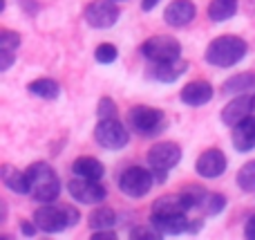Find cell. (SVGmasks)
I'll return each mask as SVG.
<instances>
[{
  "instance_id": "cell-1",
  "label": "cell",
  "mask_w": 255,
  "mask_h": 240,
  "mask_svg": "<svg viewBox=\"0 0 255 240\" xmlns=\"http://www.w3.org/2000/svg\"><path fill=\"white\" fill-rule=\"evenodd\" d=\"M247 54H249V43L242 38V36L222 34V36H215V38L206 45L204 61L213 67L229 70V67L242 63L244 58H247Z\"/></svg>"
},
{
  "instance_id": "cell-2",
  "label": "cell",
  "mask_w": 255,
  "mask_h": 240,
  "mask_svg": "<svg viewBox=\"0 0 255 240\" xmlns=\"http://www.w3.org/2000/svg\"><path fill=\"white\" fill-rule=\"evenodd\" d=\"M27 178H29V198L38 205L56 202L61 198L63 184L56 169L49 162H34L27 166Z\"/></svg>"
},
{
  "instance_id": "cell-3",
  "label": "cell",
  "mask_w": 255,
  "mask_h": 240,
  "mask_svg": "<svg viewBox=\"0 0 255 240\" xmlns=\"http://www.w3.org/2000/svg\"><path fill=\"white\" fill-rule=\"evenodd\" d=\"M31 220L36 223L38 232H43V234H63L81 223V214L72 205L47 202V205H40L34 211Z\"/></svg>"
},
{
  "instance_id": "cell-4",
  "label": "cell",
  "mask_w": 255,
  "mask_h": 240,
  "mask_svg": "<svg viewBox=\"0 0 255 240\" xmlns=\"http://www.w3.org/2000/svg\"><path fill=\"white\" fill-rule=\"evenodd\" d=\"M181 157H184V151L177 142H157L148 148V155H145V162H148L150 171L154 175V182L157 184H166L168 175H170L172 169L181 164Z\"/></svg>"
},
{
  "instance_id": "cell-5",
  "label": "cell",
  "mask_w": 255,
  "mask_h": 240,
  "mask_svg": "<svg viewBox=\"0 0 255 240\" xmlns=\"http://www.w3.org/2000/svg\"><path fill=\"white\" fill-rule=\"evenodd\" d=\"M128 126L132 133H136L139 137H157L166 130L168 117L163 110L154 106H132L128 110Z\"/></svg>"
},
{
  "instance_id": "cell-6",
  "label": "cell",
  "mask_w": 255,
  "mask_h": 240,
  "mask_svg": "<svg viewBox=\"0 0 255 240\" xmlns=\"http://www.w3.org/2000/svg\"><path fill=\"white\" fill-rule=\"evenodd\" d=\"M154 175L150 171V166H139L132 164L121 169L119 178H117V187L124 193L126 198H132V200H139V198H145L154 187Z\"/></svg>"
},
{
  "instance_id": "cell-7",
  "label": "cell",
  "mask_w": 255,
  "mask_h": 240,
  "mask_svg": "<svg viewBox=\"0 0 255 240\" xmlns=\"http://www.w3.org/2000/svg\"><path fill=\"white\" fill-rule=\"evenodd\" d=\"M94 142L103 148V151H124L130 144V126L124 124L119 117L115 119H99L94 126Z\"/></svg>"
},
{
  "instance_id": "cell-8",
  "label": "cell",
  "mask_w": 255,
  "mask_h": 240,
  "mask_svg": "<svg viewBox=\"0 0 255 240\" xmlns=\"http://www.w3.org/2000/svg\"><path fill=\"white\" fill-rule=\"evenodd\" d=\"M141 56L148 63H168V61H177L184 58V47L181 43L170 34H154L148 40H143L139 47Z\"/></svg>"
},
{
  "instance_id": "cell-9",
  "label": "cell",
  "mask_w": 255,
  "mask_h": 240,
  "mask_svg": "<svg viewBox=\"0 0 255 240\" xmlns=\"http://www.w3.org/2000/svg\"><path fill=\"white\" fill-rule=\"evenodd\" d=\"M67 193L74 202L83 207H97L108 200V189L101 184V180H88L74 175V180L67 182Z\"/></svg>"
},
{
  "instance_id": "cell-10",
  "label": "cell",
  "mask_w": 255,
  "mask_h": 240,
  "mask_svg": "<svg viewBox=\"0 0 255 240\" xmlns=\"http://www.w3.org/2000/svg\"><path fill=\"white\" fill-rule=\"evenodd\" d=\"M121 18V9L115 0H92L83 9V20L92 29H112Z\"/></svg>"
},
{
  "instance_id": "cell-11",
  "label": "cell",
  "mask_w": 255,
  "mask_h": 240,
  "mask_svg": "<svg viewBox=\"0 0 255 240\" xmlns=\"http://www.w3.org/2000/svg\"><path fill=\"white\" fill-rule=\"evenodd\" d=\"M229 169V157L222 148H206L195 160V173L204 180H217Z\"/></svg>"
},
{
  "instance_id": "cell-12",
  "label": "cell",
  "mask_w": 255,
  "mask_h": 240,
  "mask_svg": "<svg viewBox=\"0 0 255 240\" xmlns=\"http://www.w3.org/2000/svg\"><path fill=\"white\" fill-rule=\"evenodd\" d=\"M197 18V4L193 0H172L163 9V22L172 29H184Z\"/></svg>"
},
{
  "instance_id": "cell-13",
  "label": "cell",
  "mask_w": 255,
  "mask_h": 240,
  "mask_svg": "<svg viewBox=\"0 0 255 240\" xmlns=\"http://www.w3.org/2000/svg\"><path fill=\"white\" fill-rule=\"evenodd\" d=\"M249 115H255L253 110V92L235 94L224 108H222V124L233 128L235 124H240L242 119H247Z\"/></svg>"
},
{
  "instance_id": "cell-14",
  "label": "cell",
  "mask_w": 255,
  "mask_h": 240,
  "mask_svg": "<svg viewBox=\"0 0 255 240\" xmlns=\"http://www.w3.org/2000/svg\"><path fill=\"white\" fill-rule=\"evenodd\" d=\"M213 94H215V88H213L208 81H204V79L188 81V83L179 90L181 103H186V106H190V108L206 106V103L213 99Z\"/></svg>"
},
{
  "instance_id": "cell-15",
  "label": "cell",
  "mask_w": 255,
  "mask_h": 240,
  "mask_svg": "<svg viewBox=\"0 0 255 240\" xmlns=\"http://www.w3.org/2000/svg\"><path fill=\"white\" fill-rule=\"evenodd\" d=\"M186 70H188V61H184V58L168 61V63H150L148 76L152 81H157V83L170 85L175 81H179V76H184Z\"/></svg>"
},
{
  "instance_id": "cell-16",
  "label": "cell",
  "mask_w": 255,
  "mask_h": 240,
  "mask_svg": "<svg viewBox=\"0 0 255 240\" xmlns=\"http://www.w3.org/2000/svg\"><path fill=\"white\" fill-rule=\"evenodd\" d=\"M231 142L238 153H251L255 148V115H249L231 128Z\"/></svg>"
},
{
  "instance_id": "cell-17",
  "label": "cell",
  "mask_w": 255,
  "mask_h": 240,
  "mask_svg": "<svg viewBox=\"0 0 255 240\" xmlns=\"http://www.w3.org/2000/svg\"><path fill=\"white\" fill-rule=\"evenodd\" d=\"M193 211L190 207L188 198L184 193H166V196H159L157 200L152 202L150 207V214H157V216H170V214H188Z\"/></svg>"
},
{
  "instance_id": "cell-18",
  "label": "cell",
  "mask_w": 255,
  "mask_h": 240,
  "mask_svg": "<svg viewBox=\"0 0 255 240\" xmlns=\"http://www.w3.org/2000/svg\"><path fill=\"white\" fill-rule=\"evenodd\" d=\"M150 223L166 236H181V234L188 232V223L190 218L186 214H170V216H157L150 214Z\"/></svg>"
},
{
  "instance_id": "cell-19",
  "label": "cell",
  "mask_w": 255,
  "mask_h": 240,
  "mask_svg": "<svg viewBox=\"0 0 255 240\" xmlns=\"http://www.w3.org/2000/svg\"><path fill=\"white\" fill-rule=\"evenodd\" d=\"M0 180H2L4 189L16 196H29V178H27V171H18L11 164H2L0 169Z\"/></svg>"
},
{
  "instance_id": "cell-20",
  "label": "cell",
  "mask_w": 255,
  "mask_h": 240,
  "mask_svg": "<svg viewBox=\"0 0 255 240\" xmlns=\"http://www.w3.org/2000/svg\"><path fill=\"white\" fill-rule=\"evenodd\" d=\"M72 173L79 178H88V180H103L106 175V166L99 157L92 155H81L72 162Z\"/></svg>"
},
{
  "instance_id": "cell-21",
  "label": "cell",
  "mask_w": 255,
  "mask_h": 240,
  "mask_svg": "<svg viewBox=\"0 0 255 240\" xmlns=\"http://www.w3.org/2000/svg\"><path fill=\"white\" fill-rule=\"evenodd\" d=\"M27 92L36 99H43V101H56L61 97V83L47 76H40L27 83Z\"/></svg>"
},
{
  "instance_id": "cell-22",
  "label": "cell",
  "mask_w": 255,
  "mask_h": 240,
  "mask_svg": "<svg viewBox=\"0 0 255 240\" xmlns=\"http://www.w3.org/2000/svg\"><path fill=\"white\" fill-rule=\"evenodd\" d=\"M253 90H255V72H240V74L229 76L222 83V94H226V97L253 92Z\"/></svg>"
},
{
  "instance_id": "cell-23",
  "label": "cell",
  "mask_w": 255,
  "mask_h": 240,
  "mask_svg": "<svg viewBox=\"0 0 255 240\" xmlns=\"http://www.w3.org/2000/svg\"><path fill=\"white\" fill-rule=\"evenodd\" d=\"M117 223H119V216H117V211L112 209V207H108V205H97L94 207V211L90 214V218H88V225H90L92 232L115 229Z\"/></svg>"
},
{
  "instance_id": "cell-24",
  "label": "cell",
  "mask_w": 255,
  "mask_h": 240,
  "mask_svg": "<svg viewBox=\"0 0 255 240\" xmlns=\"http://www.w3.org/2000/svg\"><path fill=\"white\" fill-rule=\"evenodd\" d=\"M238 0H211L206 7V16L211 22H226L233 16H238Z\"/></svg>"
},
{
  "instance_id": "cell-25",
  "label": "cell",
  "mask_w": 255,
  "mask_h": 240,
  "mask_svg": "<svg viewBox=\"0 0 255 240\" xmlns=\"http://www.w3.org/2000/svg\"><path fill=\"white\" fill-rule=\"evenodd\" d=\"M235 184L242 193H255V160H249L235 173Z\"/></svg>"
},
{
  "instance_id": "cell-26",
  "label": "cell",
  "mask_w": 255,
  "mask_h": 240,
  "mask_svg": "<svg viewBox=\"0 0 255 240\" xmlns=\"http://www.w3.org/2000/svg\"><path fill=\"white\" fill-rule=\"evenodd\" d=\"M226 205H229V200H226L224 193L208 191L206 200H204V205H202V209H199V211H202V216H206V218H215V216L224 214Z\"/></svg>"
},
{
  "instance_id": "cell-27",
  "label": "cell",
  "mask_w": 255,
  "mask_h": 240,
  "mask_svg": "<svg viewBox=\"0 0 255 240\" xmlns=\"http://www.w3.org/2000/svg\"><path fill=\"white\" fill-rule=\"evenodd\" d=\"M117 58H119V49L112 43H101L94 49V61H97L99 65H112Z\"/></svg>"
},
{
  "instance_id": "cell-28",
  "label": "cell",
  "mask_w": 255,
  "mask_h": 240,
  "mask_svg": "<svg viewBox=\"0 0 255 240\" xmlns=\"http://www.w3.org/2000/svg\"><path fill=\"white\" fill-rule=\"evenodd\" d=\"M181 193L188 198L190 207L199 211L202 209V205H204V200H206V196H208V189L202 187V184H188V187L181 189Z\"/></svg>"
},
{
  "instance_id": "cell-29",
  "label": "cell",
  "mask_w": 255,
  "mask_h": 240,
  "mask_svg": "<svg viewBox=\"0 0 255 240\" xmlns=\"http://www.w3.org/2000/svg\"><path fill=\"white\" fill-rule=\"evenodd\" d=\"M128 238H132V240H161L163 238V234L159 232L157 227H154L152 223L150 225H136V227H132L130 229V234H128Z\"/></svg>"
},
{
  "instance_id": "cell-30",
  "label": "cell",
  "mask_w": 255,
  "mask_h": 240,
  "mask_svg": "<svg viewBox=\"0 0 255 240\" xmlns=\"http://www.w3.org/2000/svg\"><path fill=\"white\" fill-rule=\"evenodd\" d=\"M97 117L99 119H115L119 117V106L112 97H101L97 103Z\"/></svg>"
},
{
  "instance_id": "cell-31",
  "label": "cell",
  "mask_w": 255,
  "mask_h": 240,
  "mask_svg": "<svg viewBox=\"0 0 255 240\" xmlns=\"http://www.w3.org/2000/svg\"><path fill=\"white\" fill-rule=\"evenodd\" d=\"M22 43V36L13 29H0V49H18Z\"/></svg>"
},
{
  "instance_id": "cell-32",
  "label": "cell",
  "mask_w": 255,
  "mask_h": 240,
  "mask_svg": "<svg viewBox=\"0 0 255 240\" xmlns=\"http://www.w3.org/2000/svg\"><path fill=\"white\" fill-rule=\"evenodd\" d=\"M16 63V49H0V72L7 74L11 65Z\"/></svg>"
},
{
  "instance_id": "cell-33",
  "label": "cell",
  "mask_w": 255,
  "mask_h": 240,
  "mask_svg": "<svg viewBox=\"0 0 255 240\" xmlns=\"http://www.w3.org/2000/svg\"><path fill=\"white\" fill-rule=\"evenodd\" d=\"M20 234L25 238H36V234H38V227H36L34 220H31V223H29V220H22V223H20Z\"/></svg>"
},
{
  "instance_id": "cell-34",
  "label": "cell",
  "mask_w": 255,
  "mask_h": 240,
  "mask_svg": "<svg viewBox=\"0 0 255 240\" xmlns=\"http://www.w3.org/2000/svg\"><path fill=\"white\" fill-rule=\"evenodd\" d=\"M92 240H117L119 236H117L115 229H101V232H92V236H90Z\"/></svg>"
},
{
  "instance_id": "cell-35",
  "label": "cell",
  "mask_w": 255,
  "mask_h": 240,
  "mask_svg": "<svg viewBox=\"0 0 255 240\" xmlns=\"http://www.w3.org/2000/svg\"><path fill=\"white\" fill-rule=\"evenodd\" d=\"M204 218H206V216H204ZM204 218H190V223H188V236H197L199 232H202L204 229Z\"/></svg>"
},
{
  "instance_id": "cell-36",
  "label": "cell",
  "mask_w": 255,
  "mask_h": 240,
  "mask_svg": "<svg viewBox=\"0 0 255 240\" xmlns=\"http://www.w3.org/2000/svg\"><path fill=\"white\" fill-rule=\"evenodd\" d=\"M244 238H247V240H255V214L247 220V225H244Z\"/></svg>"
},
{
  "instance_id": "cell-37",
  "label": "cell",
  "mask_w": 255,
  "mask_h": 240,
  "mask_svg": "<svg viewBox=\"0 0 255 240\" xmlns=\"http://www.w3.org/2000/svg\"><path fill=\"white\" fill-rule=\"evenodd\" d=\"M159 2H161V0H141V11H145V13L152 11Z\"/></svg>"
},
{
  "instance_id": "cell-38",
  "label": "cell",
  "mask_w": 255,
  "mask_h": 240,
  "mask_svg": "<svg viewBox=\"0 0 255 240\" xmlns=\"http://www.w3.org/2000/svg\"><path fill=\"white\" fill-rule=\"evenodd\" d=\"M7 220V202H0V223Z\"/></svg>"
},
{
  "instance_id": "cell-39",
  "label": "cell",
  "mask_w": 255,
  "mask_h": 240,
  "mask_svg": "<svg viewBox=\"0 0 255 240\" xmlns=\"http://www.w3.org/2000/svg\"><path fill=\"white\" fill-rule=\"evenodd\" d=\"M115 2H126V0H115Z\"/></svg>"
}]
</instances>
